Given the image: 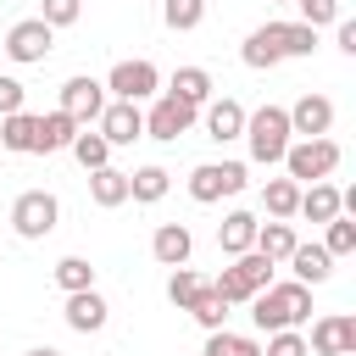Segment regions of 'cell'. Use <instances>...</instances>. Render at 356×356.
<instances>
[{
  "mask_svg": "<svg viewBox=\"0 0 356 356\" xmlns=\"http://www.w3.org/2000/svg\"><path fill=\"white\" fill-rule=\"evenodd\" d=\"M200 117V106L178 100V95H156V106L145 111V139H161V145H178V134H189Z\"/></svg>",
  "mask_w": 356,
  "mask_h": 356,
  "instance_id": "obj_8",
  "label": "cell"
},
{
  "mask_svg": "<svg viewBox=\"0 0 356 356\" xmlns=\"http://www.w3.org/2000/svg\"><path fill=\"white\" fill-rule=\"evenodd\" d=\"M295 6H300V22H306V28L339 22V0H295Z\"/></svg>",
  "mask_w": 356,
  "mask_h": 356,
  "instance_id": "obj_37",
  "label": "cell"
},
{
  "mask_svg": "<svg viewBox=\"0 0 356 356\" xmlns=\"http://www.w3.org/2000/svg\"><path fill=\"white\" fill-rule=\"evenodd\" d=\"M67 150L78 156V167H83V172H95V167H111V145H106V134H100V128L89 134V122L72 134V145H67Z\"/></svg>",
  "mask_w": 356,
  "mask_h": 356,
  "instance_id": "obj_26",
  "label": "cell"
},
{
  "mask_svg": "<svg viewBox=\"0 0 356 356\" xmlns=\"http://www.w3.org/2000/svg\"><path fill=\"white\" fill-rule=\"evenodd\" d=\"M78 128H83V122H72V117H67L61 106H56V111H44V117H39V139H33V156H50V150H67Z\"/></svg>",
  "mask_w": 356,
  "mask_h": 356,
  "instance_id": "obj_20",
  "label": "cell"
},
{
  "mask_svg": "<svg viewBox=\"0 0 356 356\" xmlns=\"http://www.w3.org/2000/svg\"><path fill=\"white\" fill-rule=\"evenodd\" d=\"M50 50H56V28H50L44 17H22V22H11V28H6V56H11L17 67L44 61Z\"/></svg>",
  "mask_w": 356,
  "mask_h": 356,
  "instance_id": "obj_7",
  "label": "cell"
},
{
  "mask_svg": "<svg viewBox=\"0 0 356 356\" xmlns=\"http://www.w3.org/2000/svg\"><path fill=\"white\" fill-rule=\"evenodd\" d=\"M189 317H195V323H200V328L211 334V328H222V323H228V300H222V295H217V289L206 284V289H200V295L189 300Z\"/></svg>",
  "mask_w": 356,
  "mask_h": 356,
  "instance_id": "obj_30",
  "label": "cell"
},
{
  "mask_svg": "<svg viewBox=\"0 0 356 356\" xmlns=\"http://www.w3.org/2000/svg\"><path fill=\"white\" fill-rule=\"evenodd\" d=\"M56 284L72 295V289H95V267H89V256H61L56 261Z\"/></svg>",
  "mask_w": 356,
  "mask_h": 356,
  "instance_id": "obj_32",
  "label": "cell"
},
{
  "mask_svg": "<svg viewBox=\"0 0 356 356\" xmlns=\"http://www.w3.org/2000/svg\"><path fill=\"white\" fill-rule=\"evenodd\" d=\"M206 289V278L195 273V267H172V278H167V300L178 306V312H189V300Z\"/></svg>",
  "mask_w": 356,
  "mask_h": 356,
  "instance_id": "obj_33",
  "label": "cell"
},
{
  "mask_svg": "<svg viewBox=\"0 0 356 356\" xmlns=\"http://www.w3.org/2000/svg\"><path fill=\"white\" fill-rule=\"evenodd\" d=\"M261 206H267V217L289 222L295 206H300V184H295V178H267V184H261Z\"/></svg>",
  "mask_w": 356,
  "mask_h": 356,
  "instance_id": "obj_27",
  "label": "cell"
},
{
  "mask_svg": "<svg viewBox=\"0 0 356 356\" xmlns=\"http://www.w3.org/2000/svg\"><path fill=\"white\" fill-rule=\"evenodd\" d=\"M261 356H312V345H306V334H300V328H278V334H267Z\"/></svg>",
  "mask_w": 356,
  "mask_h": 356,
  "instance_id": "obj_35",
  "label": "cell"
},
{
  "mask_svg": "<svg viewBox=\"0 0 356 356\" xmlns=\"http://www.w3.org/2000/svg\"><path fill=\"white\" fill-rule=\"evenodd\" d=\"M167 189H172V172H167V167H156V161L128 172V200H139V206H156Z\"/></svg>",
  "mask_w": 356,
  "mask_h": 356,
  "instance_id": "obj_22",
  "label": "cell"
},
{
  "mask_svg": "<svg viewBox=\"0 0 356 356\" xmlns=\"http://www.w3.org/2000/svg\"><path fill=\"white\" fill-rule=\"evenodd\" d=\"M267 284H273V261H267L256 245H250V250H239V256H234V261H228V267L211 278V289H217L228 306L250 300V295H256V289H267Z\"/></svg>",
  "mask_w": 356,
  "mask_h": 356,
  "instance_id": "obj_4",
  "label": "cell"
},
{
  "mask_svg": "<svg viewBox=\"0 0 356 356\" xmlns=\"http://www.w3.org/2000/svg\"><path fill=\"white\" fill-rule=\"evenodd\" d=\"M317 356H356V317L350 312H328L312 323V339H306Z\"/></svg>",
  "mask_w": 356,
  "mask_h": 356,
  "instance_id": "obj_11",
  "label": "cell"
},
{
  "mask_svg": "<svg viewBox=\"0 0 356 356\" xmlns=\"http://www.w3.org/2000/svg\"><path fill=\"white\" fill-rule=\"evenodd\" d=\"M273 6H295V0H273Z\"/></svg>",
  "mask_w": 356,
  "mask_h": 356,
  "instance_id": "obj_41",
  "label": "cell"
},
{
  "mask_svg": "<svg viewBox=\"0 0 356 356\" xmlns=\"http://www.w3.org/2000/svg\"><path fill=\"white\" fill-rule=\"evenodd\" d=\"M339 161H345V150H339L328 134H317V139H289V150H284V172H289L295 184H317V178H328Z\"/></svg>",
  "mask_w": 356,
  "mask_h": 356,
  "instance_id": "obj_5",
  "label": "cell"
},
{
  "mask_svg": "<svg viewBox=\"0 0 356 356\" xmlns=\"http://www.w3.org/2000/svg\"><path fill=\"white\" fill-rule=\"evenodd\" d=\"M56 222H61V200H56L50 189H22V195L11 200V228H17V239H44V234H56Z\"/></svg>",
  "mask_w": 356,
  "mask_h": 356,
  "instance_id": "obj_6",
  "label": "cell"
},
{
  "mask_svg": "<svg viewBox=\"0 0 356 356\" xmlns=\"http://www.w3.org/2000/svg\"><path fill=\"white\" fill-rule=\"evenodd\" d=\"M95 122H100V134H106L111 150L145 139V111H139V100H106V111H100Z\"/></svg>",
  "mask_w": 356,
  "mask_h": 356,
  "instance_id": "obj_13",
  "label": "cell"
},
{
  "mask_svg": "<svg viewBox=\"0 0 356 356\" xmlns=\"http://www.w3.org/2000/svg\"><path fill=\"white\" fill-rule=\"evenodd\" d=\"M323 228H328V239H323V250H328V256H350V250H356V222H350L345 211H339V217H328Z\"/></svg>",
  "mask_w": 356,
  "mask_h": 356,
  "instance_id": "obj_34",
  "label": "cell"
},
{
  "mask_svg": "<svg viewBox=\"0 0 356 356\" xmlns=\"http://www.w3.org/2000/svg\"><path fill=\"white\" fill-rule=\"evenodd\" d=\"M245 306H250V323H256L261 334L300 328V323L312 317V284H295V278H284V284H267V289H256Z\"/></svg>",
  "mask_w": 356,
  "mask_h": 356,
  "instance_id": "obj_2",
  "label": "cell"
},
{
  "mask_svg": "<svg viewBox=\"0 0 356 356\" xmlns=\"http://www.w3.org/2000/svg\"><path fill=\"white\" fill-rule=\"evenodd\" d=\"M295 245H300V239H295V228H289V222H278V217H273V222H256V250H261L273 267H278V261H289V250H295Z\"/></svg>",
  "mask_w": 356,
  "mask_h": 356,
  "instance_id": "obj_24",
  "label": "cell"
},
{
  "mask_svg": "<svg viewBox=\"0 0 356 356\" xmlns=\"http://www.w3.org/2000/svg\"><path fill=\"white\" fill-rule=\"evenodd\" d=\"M150 256H156L161 267H189V256H195V234H189L184 222H161V228L150 234Z\"/></svg>",
  "mask_w": 356,
  "mask_h": 356,
  "instance_id": "obj_16",
  "label": "cell"
},
{
  "mask_svg": "<svg viewBox=\"0 0 356 356\" xmlns=\"http://www.w3.org/2000/svg\"><path fill=\"white\" fill-rule=\"evenodd\" d=\"M295 217H306V222H328V217H339V189H334L328 178L300 184V206H295Z\"/></svg>",
  "mask_w": 356,
  "mask_h": 356,
  "instance_id": "obj_18",
  "label": "cell"
},
{
  "mask_svg": "<svg viewBox=\"0 0 356 356\" xmlns=\"http://www.w3.org/2000/svg\"><path fill=\"white\" fill-rule=\"evenodd\" d=\"M334 39H339V50H345V56H356V22H350V17H339V22H334Z\"/></svg>",
  "mask_w": 356,
  "mask_h": 356,
  "instance_id": "obj_39",
  "label": "cell"
},
{
  "mask_svg": "<svg viewBox=\"0 0 356 356\" xmlns=\"http://www.w3.org/2000/svg\"><path fill=\"white\" fill-rule=\"evenodd\" d=\"M239 189H245V161H200L189 172V200H200V206L239 195Z\"/></svg>",
  "mask_w": 356,
  "mask_h": 356,
  "instance_id": "obj_9",
  "label": "cell"
},
{
  "mask_svg": "<svg viewBox=\"0 0 356 356\" xmlns=\"http://www.w3.org/2000/svg\"><path fill=\"white\" fill-rule=\"evenodd\" d=\"M106 312H111V306L100 300V289H72L61 317H67L72 334H100V328H106Z\"/></svg>",
  "mask_w": 356,
  "mask_h": 356,
  "instance_id": "obj_17",
  "label": "cell"
},
{
  "mask_svg": "<svg viewBox=\"0 0 356 356\" xmlns=\"http://www.w3.org/2000/svg\"><path fill=\"white\" fill-rule=\"evenodd\" d=\"M61 111H67L72 122H95V117L106 111V83L89 78V72L67 78V83H61Z\"/></svg>",
  "mask_w": 356,
  "mask_h": 356,
  "instance_id": "obj_12",
  "label": "cell"
},
{
  "mask_svg": "<svg viewBox=\"0 0 356 356\" xmlns=\"http://www.w3.org/2000/svg\"><path fill=\"white\" fill-rule=\"evenodd\" d=\"M28 356H61V350H50V345H39V350H28Z\"/></svg>",
  "mask_w": 356,
  "mask_h": 356,
  "instance_id": "obj_40",
  "label": "cell"
},
{
  "mask_svg": "<svg viewBox=\"0 0 356 356\" xmlns=\"http://www.w3.org/2000/svg\"><path fill=\"white\" fill-rule=\"evenodd\" d=\"M89 200H95V206H122V200H128V172L95 167V172H89Z\"/></svg>",
  "mask_w": 356,
  "mask_h": 356,
  "instance_id": "obj_28",
  "label": "cell"
},
{
  "mask_svg": "<svg viewBox=\"0 0 356 356\" xmlns=\"http://www.w3.org/2000/svg\"><path fill=\"white\" fill-rule=\"evenodd\" d=\"M289 111V134H300V139H317V134H328L334 128V100L328 95H300L295 106H284Z\"/></svg>",
  "mask_w": 356,
  "mask_h": 356,
  "instance_id": "obj_14",
  "label": "cell"
},
{
  "mask_svg": "<svg viewBox=\"0 0 356 356\" xmlns=\"http://www.w3.org/2000/svg\"><path fill=\"white\" fill-rule=\"evenodd\" d=\"M312 50H317V28H306V22H261V28L239 44L245 67H256V72H273L278 61L312 56Z\"/></svg>",
  "mask_w": 356,
  "mask_h": 356,
  "instance_id": "obj_1",
  "label": "cell"
},
{
  "mask_svg": "<svg viewBox=\"0 0 356 356\" xmlns=\"http://www.w3.org/2000/svg\"><path fill=\"white\" fill-rule=\"evenodd\" d=\"M211 89H217V83H211V72H206V67H178V72H172V83H167V95H178V100H189V106H206V100H211Z\"/></svg>",
  "mask_w": 356,
  "mask_h": 356,
  "instance_id": "obj_25",
  "label": "cell"
},
{
  "mask_svg": "<svg viewBox=\"0 0 356 356\" xmlns=\"http://www.w3.org/2000/svg\"><path fill=\"white\" fill-rule=\"evenodd\" d=\"M22 100H28V89H22L17 78H6V72H0V117H11V111H22Z\"/></svg>",
  "mask_w": 356,
  "mask_h": 356,
  "instance_id": "obj_38",
  "label": "cell"
},
{
  "mask_svg": "<svg viewBox=\"0 0 356 356\" xmlns=\"http://www.w3.org/2000/svg\"><path fill=\"white\" fill-rule=\"evenodd\" d=\"M217 245H222V256L250 250V245H256V217H250V211H228V217L217 222Z\"/></svg>",
  "mask_w": 356,
  "mask_h": 356,
  "instance_id": "obj_23",
  "label": "cell"
},
{
  "mask_svg": "<svg viewBox=\"0 0 356 356\" xmlns=\"http://www.w3.org/2000/svg\"><path fill=\"white\" fill-rule=\"evenodd\" d=\"M161 22L172 33H189V28L206 22V0H161Z\"/></svg>",
  "mask_w": 356,
  "mask_h": 356,
  "instance_id": "obj_31",
  "label": "cell"
},
{
  "mask_svg": "<svg viewBox=\"0 0 356 356\" xmlns=\"http://www.w3.org/2000/svg\"><path fill=\"white\" fill-rule=\"evenodd\" d=\"M245 145H250V161H261V167H273V161H284V150H289V111L284 106H256V111H245V134H239Z\"/></svg>",
  "mask_w": 356,
  "mask_h": 356,
  "instance_id": "obj_3",
  "label": "cell"
},
{
  "mask_svg": "<svg viewBox=\"0 0 356 356\" xmlns=\"http://www.w3.org/2000/svg\"><path fill=\"white\" fill-rule=\"evenodd\" d=\"M289 273H295V284H328L334 278V256L323 245H295L289 250Z\"/></svg>",
  "mask_w": 356,
  "mask_h": 356,
  "instance_id": "obj_19",
  "label": "cell"
},
{
  "mask_svg": "<svg viewBox=\"0 0 356 356\" xmlns=\"http://www.w3.org/2000/svg\"><path fill=\"white\" fill-rule=\"evenodd\" d=\"M33 139H39V117H33V111H11V117H0V150H11V156H33Z\"/></svg>",
  "mask_w": 356,
  "mask_h": 356,
  "instance_id": "obj_21",
  "label": "cell"
},
{
  "mask_svg": "<svg viewBox=\"0 0 356 356\" xmlns=\"http://www.w3.org/2000/svg\"><path fill=\"white\" fill-rule=\"evenodd\" d=\"M39 17H44L50 28H72V22L83 17V0H44V6H39Z\"/></svg>",
  "mask_w": 356,
  "mask_h": 356,
  "instance_id": "obj_36",
  "label": "cell"
},
{
  "mask_svg": "<svg viewBox=\"0 0 356 356\" xmlns=\"http://www.w3.org/2000/svg\"><path fill=\"white\" fill-rule=\"evenodd\" d=\"M200 356H261V339H250V334H228V328H211Z\"/></svg>",
  "mask_w": 356,
  "mask_h": 356,
  "instance_id": "obj_29",
  "label": "cell"
},
{
  "mask_svg": "<svg viewBox=\"0 0 356 356\" xmlns=\"http://www.w3.org/2000/svg\"><path fill=\"white\" fill-rule=\"evenodd\" d=\"M161 89V72H156V61H117L111 72H106V95L111 100H150Z\"/></svg>",
  "mask_w": 356,
  "mask_h": 356,
  "instance_id": "obj_10",
  "label": "cell"
},
{
  "mask_svg": "<svg viewBox=\"0 0 356 356\" xmlns=\"http://www.w3.org/2000/svg\"><path fill=\"white\" fill-rule=\"evenodd\" d=\"M200 122H206V139L228 145V139H239V134H245V106H239L234 95H222V100H206V106H200Z\"/></svg>",
  "mask_w": 356,
  "mask_h": 356,
  "instance_id": "obj_15",
  "label": "cell"
}]
</instances>
